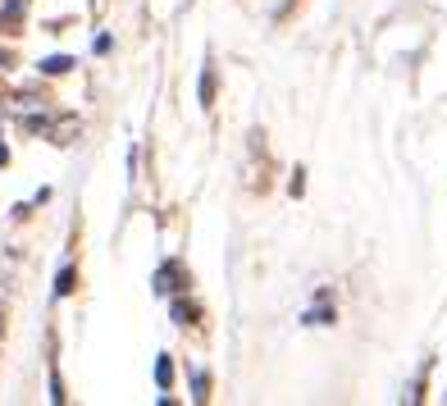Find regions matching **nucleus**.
<instances>
[{"mask_svg":"<svg viewBox=\"0 0 447 406\" xmlns=\"http://www.w3.org/2000/svg\"><path fill=\"white\" fill-rule=\"evenodd\" d=\"M329 320H333V315H329V293H319V306L306 315V324H329Z\"/></svg>","mask_w":447,"mask_h":406,"instance_id":"f257e3e1","label":"nucleus"},{"mask_svg":"<svg viewBox=\"0 0 447 406\" xmlns=\"http://www.w3.org/2000/svg\"><path fill=\"white\" fill-rule=\"evenodd\" d=\"M69 64H73L69 55H51V60H42V69L46 73H69Z\"/></svg>","mask_w":447,"mask_h":406,"instance_id":"f03ea898","label":"nucleus"},{"mask_svg":"<svg viewBox=\"0 0 447 406\" xmlns=\"http://www.w3.org/2000/svg\"><path fill=\"white\" fill-rule=\"evenodd\" d=\"M210 101H215V73H201V105H210Z\"/></svg>","mask_w":447,"mask_h":406,"instance_id":"7ed1b4c3","label":"nucleus"},{"mask_svg":"<svg viewBox=\"0 0 447 406\" xmlns=\"http://www.w3.org/2000/svg\"><path fill=\"white\" fill-rule=\"evenodd\" d=\"M169 379H173V365L160 356V365H155V383H160V388H169Z\"/></svg>","mask_w":447,"mask_h":406,"instance_id":"20e7f679","label":"nucleus"},{"mask_svg":"<svg viewBox=\"0 0 447 406\" xmlns=\"http://www.w3.org/2000/svg\"><path fill=\"white\" fill-rule=\"evenodd\" d=\"M69 288H73V269H69V265H64V269H60V278H55V293H60V297H64V293H69Z\"/></svg>","mask_w":447,"mask_h":406,"instance_id":"39448f33","label":"nucleus"},{"mask_svg":"<svg viewBox=\"0 0 447 406\" xmlns=\"http://www.w3.org/2000/svg\"><path fill=\"white\" fill-rule=\"evenodd\" d=\"M173 320L188 324V320H192V306H183V302H178V306H173Z\"/></svg>","mask_w":447,"mask_h":406,"instance_id":"423d86ee","label":"nucleus"},{"mask_svg":"<svg viewBox=\"0 0 447 406\" xmlns=\"http://www.w3.org/2000/svg\"><path fill=\"white\" fill-rule=\"evenodd\" d=\"M5 160H9V156H5V147H0V164H5Z\"/></svg>","mask_w":447,"mask_h":406,"instance_id":"0eeeda50","label":"nucleus"}]
</instances>
